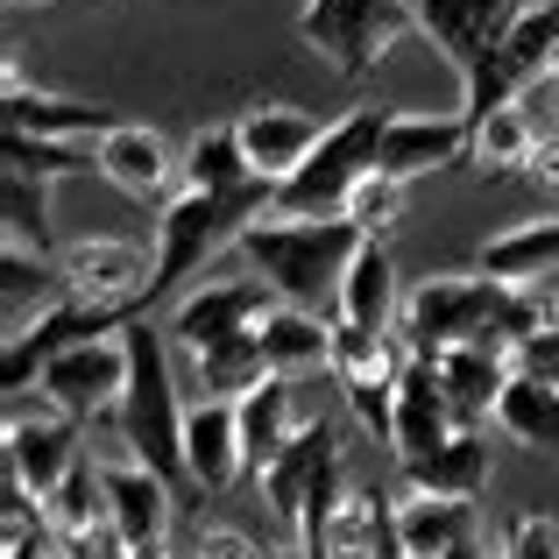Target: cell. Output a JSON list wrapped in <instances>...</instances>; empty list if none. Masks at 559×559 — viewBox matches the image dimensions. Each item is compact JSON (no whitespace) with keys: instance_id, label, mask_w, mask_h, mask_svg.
I'll list each match as a JSON object with an SVG mask.
<instances>
[{"instance_id":"cell-33","label":"cell","mask_w":559,"mask_h":559,"mask_svg":"<svg viewBox=\"0 0 559 559\" xmlns=\"http://www.w3.org/2000/svg\"><path fill=\"white\" fill-rule=\"evenodd\" d=\"M43 518H50V532H57V546H79V538H93V532H107V481H99V461L85 453L79 467L64 475V489L43 503Z\"/></svg>"},{"instance_id":"cell-38","label":"cell","mask_w":559,"mask_h":559,"mask_svg":"<svg viewBox=\"0 0 559 559\" xmlns=\"http://www.w3.org/2000/svg\"><path fill=\"white\" fill-rule=\"evenodd\" d=\"M496 559H559V524L546 510H524V518H510L503 532V552Z\"/></svg>"},{"instance_id":"cell-41","label":"cell","mask_w":559,"mask_h":559,"mask_svg":"<svg viewBox=\"0 0 559 559\" xmlns=\"http://www.w3.org/2000/svg\"><path fill=\"white\" fill-rule=\"evenodd\" d=\"M270 559H312V552H305V546H284V552H270Z\"/></svg>"},{"instance_id":"cell-35","label":"cell","mask_w":559,"mask_h":559,"mask_svg":"<svg viewBox=\"0 0 559 559\" xmlns=\"http://www.w3.org/2000/svg\"><path fill=\"white\" fill-rule=\"evenodd\" d=\"M0 213H8V248L50 255V185L28 170H0Z\"/></svg>"},{"instance_id":"cell-37","label":"cell","mask_w":559,"mask_h":559,"mask_svg":"<svg viewBox=\"0 0 559 559\" xmlns=\"http://www.w3.org/2000/svg\"><path fill=\"white\" fill-rule=\"evenodd\" d=\"M404 199H411V185L404 178H390V170H369V178L355 185V199H347V219H355L361 234H390L396 219H404Z\"/></svg>"},{"instance_id":"cell-43","label":"cell","mask_w":559,"mask_h":559,"mask_svg":"<svg viewBox=\"0 0 559 559\" xmlns=\"http://www.w3.org/2000/svg\"><path fill=\"white\" fill-rule=\"evenodd\" d=\"M552 79H559V57H552Z\"/></svg>"},{"instance_id":"cell-42","label":"cell","mask_w":559,"mask_h":559,"mask_svg":"<svg viewBox=\"0 0 559 559\" xmlns=\"http://www.w3.org/2000/svg\"><path fill=\"white\" fill-rule=\"evenodd\" d=\"M8 8H14V14H22V8H50V0H8Z\"/></svg>"},{"instance_id":"cell-8","label":"cell","mask_w":559,"mask_h":559,"mask_svg":"<svg viewBox=\"0 0 559 559\" xmlns=\"http://www.w3.org/2000/svg\"><path fill=\"white\" fill-rule=\"evenodd\" d=\"M276 305L284 298H276L262 276H219V284H199V290H185V298L170 305L164 333H170V347H178L185 369H199V361L227 355V347H248Z\"/></svg>"},{"instance_id":"cell-5","label":"cell","mask_w":559,"mask_h":559,"mask_svg":"<svg viewBox=\"0 0 559 559\" xmlns=\"http://www.w3.org/2000/svg\"><path fill=\"white\" fill-rule=\"evenodd\" d=\"M262 213H276V199H241V191H199L178 185L156 213V298L178 290L185 276H199L219 248H241V234Z\"/></svg>"},{"instance_id":"cell-20","label":"cell","mask_w":559,"mask_h":559,"mask_svg":"<svg viewBox=\"0 0 559 559\" xmlns=\"http://www.w3.org/2000/svg\"><path fill=\"white\" fill-rule=\"evenodd\" d=\"M461 432V411H453L447 382H439L432 361L411 355L404 376H396V425H390V453L396 461H418V453L447 447V439Z\"/></svg>"},{"instance_id":"cell-9","label":"cell","mask_w":559,"mask_h":559,"mask_svg":"<svg viewBox=\"0 0 559 559\" xmlns=\"http://www.w3.org/2000/svg\"><path fill=\"white\" fill-rule=\"evenodd\" d=\"M79 432H85V425L64 418L50 396H36V404H28V390L8 396V481L28 489L36 503H50V496L64 489V475L85 461Z\"/></svg>"},{"instance_id":"cell-16","label":"cell","mask_w":559,"mask_h":559,"mask_svg":"<svg viewBox=\"0 0 559 559\" xmlns=\"http://www.w3.org/2000/svg\"><path fill=\"white\" fill-rule=\"evenodd\" d=\"M234 135H241L248 164H255L262 178L284 185V178H298V170H305V156L319 150L326 128H319L305 107H290V99H248L241 121H234Z\"/></svg>"},{"instance_id":"cell-34","label":"cell","mask_w":559,"mask_h":559,"mask_svg":"<svg viewBox=\"0 0 559 559\" xmlns=\"http://www.w3.org/2000/svg\"><path fill=\"white\" fill-rule=\"evenodd\" d=\"M0 156H8V170H28V178H43V185H57V178H93V170H99V142L0 135Z\"/></svg>"},{"instance_id":"cell-44","label":"cell","mask_w":559,"mask_h":559,"mask_svg":"<svg viewBox=\"0 0 559 559\" xmlns=\"http://www.w3.org/2000/svg\"><path fill=\"white\" fill-rule=\"evenodd\" d=\"M50 559H71V552H50Z\"/></svg>"},{"instance_id":"cell-1","label":"cell","mask_w":559,"mask_h":559,"mask_svg":"<svg viewBox=\"0 0 559 559\" xmlns=\"http://www.w3.org/2000/svg\"><path fill=\"white\" fill-rule=\"evenodd\" d=\"M552 305L559 298H538V284H503V276H481V270H447V276H425L418 290L404 298V347L418 361L447 355L461 341H503V347H524L552 326Z\"/></svg>"},{"instance_id":"cell-21","label":"cell","mask_w":559,"mask_h":559,"mask_svg":"<svg viewBox=\"0 0 559 559\" xmlns=\"http://www.w3.org/2000/svg\"><path fill=\"white\" fill-rule=\"evenodd\" d=\"M326 481H341V447H333V425H326V418H312V425L298 432V447H290L284 461H276L270 475L255 481V489H262V503H270L276 518L298 532L305 510H312V496L326 489Z\"/></svg>"},{"instance_id":"cell-6","label":"cell","mask_w":559,"mask_h":559,"mask_svg":"<svg viewBox=\"0 0 559 559\" xmlns=\"http://www.w3.org/2000/svg\"><path fill=\"white\" fill-rule=\"evenodd\" d=\"M552 57H559V0H518L496 50L461 79V114L489 121V114L518 107L538 79H552Z\"/></svg>"},{"instance_id":"cell-14","label":"cell","mask_w":559,"mask_h":559,"mask_svg":"<svg viewBox=\"0 0 559 559\" xmlns=\"http://www.w3.org/2000/svg\"><path fill=\"white\" fill-rule=\"evenodd\" d=\"M185 467H191V489H205V496H227L234 481L248 475L241 396H191V411H185Z\"/></svg>"},{"instance_id":"cell-17","label":"cell","mask_w":559,"mask_h":559,"mask_svg":"<svg viewBox=\"0 0 559 559\" xmlns=\"http://www.w3.org/2000/svg\"><path fill=\"white\" fill-rule=\"evenodd\" d=\"M114 128L107 107L93 99H64L22 79V64H8V93H0V135H50V142H99Z\"/></svg>"},{"instance_id":"cell-31","label":"cell","mask_w":559,"mask_h":559,"mask_svg":"<svg viewBox=\"0 0 559 559\" xmlns=\"http://www.w3.org/2000/svg\"><path fill=\"white\" fill-rule=\"evenodd\" d=\"M496 425L532 453H559V382L518 369V382H510L503 404H496Z\"/></svg>"},{"instance_id":"cell-30","label":"cell","mask_w":559,"mask_h":559,"mask_svg":"<svg viewBox=\"0 0 559 559\" xmlns=\"http://www.w3.org/2000/svg\"><path fill=\"white\" fill-rule=\"evenodd\" d=\"M411 361L404 333H376V326H347V319H333V355L326 369L341 390H361V382H396Z\"/></svg>"},{"instance_id":"cell-25","label":"cell","mask_w":559,"mask_h":559,"mask_svg":"<svg viewBox=\"0 0 559 559\" xmlns=\"http://www.w3.org/2000/svg\"><path fill=\"white\" fill-rule=\"evenodd\" d=\"M396 467H404V496H467L475 503L489 489V432L461 425L447 447L418 453V461H396Z\"/></svg>"},{"instance_id":"cell-4","label":"cell","mask_w":559,"mask_h":559,"mask_svg":"<svg viewBox=\"0 0 559 559\" xmlns=\"http://www.w3.org/2000/svg\"><path fill=\"white\" fill-rule=\"evenodd\" d=\"M390 114L396 107H382V99H361V107H347L341 121H326V135H319V150L305 156V170L276 185V213L284 219H333V213H347L355 185L369 178L376 156H382Z\"/></svg>"},{"instance_id":"cell-10","label":"cell","mask_w":559,"mask_h":559,"mask_svg":"<svg viewBox=\"0 0 559 559\" xmlns=\"http://www.w3.org/2000/svg\"><path fill=\"white\" fill-rule=\"evenodd\" d=\"M128 326H135V312H114V305H93V298H71V290H64L50 312H36L28 326L8 333V361H0L8 396H22L28 382H36L57 355H64V347H79V341H114V333H128Z\"/></svg>"},{"instance_id":"cell-28","label":"cell","mask_w":559,"mask_h":559,"mask_svg":"<svg viewBox=\"0 0 559 559\" xmlns=\"http://www.w3.org/2000/svg\"><path fill=\"white\" fill-rule=\"evenodd\" d=\"M481 276H503V284H538V276H559V213L546 219H518V227L489 234L475 255Z\"/></svg>"},{"instance_id":"cell-26","label":"cell","mask_w":559,"mask_h":559,"mask_svg":"<svg viewBox=\"0 0 559 559\" xmlns=\"http://www.w3.org/2000/svg\"><path fill=\"white\" fill-rule=\"evenodd\" d=\"M396 538L411 559H447L481 538V518L467 496H396Z\"/></svg>"},{"instance_id":"cell-27","label":"cell","mask_w":559,"mask_h":559,"mask_svg":"<svg viewBox=\"0 0 559 559\" xmlns=\"http://www.w3.org/2000/svg\"><path fill=\"white\" fill-rule=\"evenodd\" d=\"M185 185H199V191H241V199H276V185L262 178L255 164H248L234 121H213V128H199V135H191V150H185Z\"/></svg>"},{"instance_id":"cell-36","label":"cell","mask_w":559,"mask_h":559,"mask_svg":"<svg viewBox=\"0 0 559 559\" xmlns=\"http://www.w3.org/2000/svg\"><path fill=\"white\" fill-rule=\"evenodd\" d=\"M0 298H8V333H14V326L36 319V312H28V298H36L43 312L64 298V276H57L50 255H22V248H8V255H0Z\"/></svg>"},{"instance_id":"cell-15","label":"cell","mask_w":559,"mask_h":559,"mask_svg":"<svg viewBox=\"0 0 559 559\" xmlns=\"http://www.w3.org/2000/svg\"><path fill=\"white\" fill-rule=\"evenodd\" d=\"M99 178L114 191H128V199H170V185L185 178V156L164 142V128L150 121H114L107 135H99Z\"/></svg>"},{"instance_id":"cell-22","label":"cell","mask_w":559,"mask_h":559,"mask_svg":"<svg viewBox=\"0 0 559 559\" xmlns=\"http://www.w3.org/2000/svg\"><path fill=\"white\" fill-rule=\"evenodd\" d=\"M432 369H439V382H447L461 425H481V418H496L503 390L518 382V347H503V341H461V347H447V355H432Z\"/></svg>"},{"instance_id":"cell-40","label":"cell","mask_w":559,"mask_h":559,"mask_svg":"<svg viewBox=\"0 0 559 559\" xmlns=\"http://www.w3.org/2000/svg\"><path fill=\"white\" fill-rule=\"evenodd\" d=\"M128 559H170V546H164V538H156V546H135Z\"/></svg>"},{"instance_id":"cell-24","label":"cell","mask_w":559,"mask_h":559,"mask_svg":"<svg viewBox=\"0 0 559 559\" xmlns=\"http://www.w3.org/2000/svg\"><path fill=\"white\" fill-rule=\"evenodd\" d=\"M404 276H396V255L376 241L355 248V262H347L341 276V298H333V319H347V326H376V333H396V319H404Z\"/></svg>"},{"instance_id":"cell-19","label":"cell","mask_w":559,"mask_h":559,"mask_svg":"<svg viewBox=\"0 0 559 559\" xmlns=\"http://www.w3.org/2000/svg\"><path fill=\"white\" fill-rule=\"evenodd\" d=\"M312 425V411H305L298 396V376H262L255 390L241 396V453H248V481H262L276 461H284L290 447H298V432Z\"/></svg>"},{"instance_id":"cell-13","label":"cell","mask_w":559,"mask_h":559,"mask_svg":"<svg viewBox=\"0 0 559 559\" xmlns=\"http://www.w3.org/2000/svg\"><path fill=\"white\" fill-rule=\"evenodd\" d=\"M467 150H475V121H467V114H390L376 170L418 185V178H432V170L467 164Z\"/></svg>"},{"instance_id":"cell-12","label":"cell","mask_w":559,"mask_h":559,"mask_svg":"<svg viewBox=\"0 0 559 559\" xmlns=\"http://www.w3.org/2000/svg\"><path fill=\"white\" fill-rule=\"evenodd\" d=\"M36 390L50 396L64 418L93 425V418H121V396H128V333L114 341H79L36 376Z\"/></svg>"},{"instance_id":"cell-2","label":"cell","mask_w":559,"mask_h":559,"mask_svg":"<svg viewBox=\"0 0 559 559\" xmlns=\"http://www.w3.org/2000/svg\"><path fill=\"white\" fill-rule=\"evenodd\" d=\"M361 241H369V234H361L347 213H333V219H284V213H262L255 227L241 234V255H248V270H255L284 305L319 312V305L341 298V276H347V262H355Z\"/></svg>"},{"instance_id":"cell-39","label":"cell","mask_w":559,"mask_h":559,"mask_svg":"<svg viewBox=\"0 0 559 559\" xmlns=\"http://www.w3.org/2000/svg\"><path fill=\"white\" fill-rule=\"evenodd\" d=\"M199 559H270V552L241 532H199Z\"/></svg>"},{"instance_id":"cell-18","label":"cell","mask_w":559,"mask_h":559,"mask_svg":"<svg viewBox=\"0 0 559 559\" xmlns=\"http://www.w3.org/2000/svg\"><path fill=\"white\" fill-rule=\"evenodd\" d=\"M510 8H518V0H411V22H418V36L467 79V71L496 50Z\"/></svg>"},{"instance_id":"cell-32","label":"cell","mask_w":559,"mask_h":559,"mask_svg":"<svg viewBox=\"0 0 559 559\" xmlns=\"http://www.w3.org/2000/svg\"><path fill=\"white\" fill-rule=\"evenodd\" d=\"M538 142H546V135H538V121L524 114V99H518V107L475 121V150H467V164H475L481 178H510V170H532Z\"/></svg>"},{"instance_id":"cell-23","label":"cell","mask_w":559,"mask_h":559,"mask_svg":"<svg viewBox=\"0 0 559 559\" xmlns=\"http://www.w3.org/2000/svg\"><path fill=\"white\" fill-rule=\"evenodd\" d=\"M99 481H107V518L121 532V546H156L170 532V510H178V489H170L156 467L142 461H99Z\"/></svg>"},{"instance_id":"cell-7","label":"cell","mask_w":559,"mask_h":559,"mask_svg":"<svg viewBox=\"0 0 559 559\" xmlns=\"http://www.w3.org/2000/svg\"><path fill=\"white\" fill-rule=\"evenodd\" d=\"M411 28H418L411 0H305L298 8V43L347 85L376 79V64Z\"/></svg>"},{"instance_id":"cell-3","label":"cell","mask_w":559,"mask_h":559,"mask_svg":"<svg viewBox=\"0 0 559 559\" xmlns=\"http://www.w3.org/2000/svg\"><path fill=\"white\" fill-rule=\"evenodd\" d=\"M178 347H170L164 326L135 319L128 326V396H121V447L128 461L156 467L170 489H191V467H185V396H178Z\"/></svg>"},{"instance_id":"cell-29","label":"cell","mask_w":559,"mask_h":559,"mask_svg":"<svg viewBox=\"0 0 559 559\" xmlns=\"http://www.w3.org/2000/svg\"><path fill=\"white\" fill-rule=\"evenodd\" d=\"M255 341H262V361H270V376H305V369H326V355H333V312L276 305V312L255 326Z\"/></svg>"},{"instance_id":"cell-11","label":"cell","mask_w":559,"mask_h":559,"mask_svg":"<svg viewBox=\"0 0 559 559\" xmlns=\"http://www.w3.org/2000/svg\"><path fill=\"white\" fill-rule=\"evenodd\" d=\"M57 276H64L71 298L114 305V312H150L156 305V255H142L135 241H114V234H85V241L57 248Z\"/></svg>"}]
</instances>
